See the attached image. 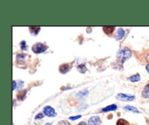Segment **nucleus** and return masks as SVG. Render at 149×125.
<instances>
[{
    "mask_svg": "<svg viewBox=\"0 0 149 125\" xmlns=\"http://www.w3.org/2000/svg\"><path fill=\"white\" fill-rule=\"evenodd\" d=\"M131 55H132V52L130 49L127 47H124L118 52L117 58L120 63L123 64L125 60L130 58Z\"/></svg>",
    "mask_w": 149,
    "mask_h": 125,
    "instance_id": "1",
    "label": "nucleus"
},
{
    "mask_svg": "<svg viewBox=\"0 0 149 125\" xmlns=\"http://www.w3.org/2000/svg\"><path fill=\"white\" fill-rule=\"evenodd\" d=\"M47 49V47L42 43H36L32 47V50H33V52L37 54L45 52Z\"/></svg>",
    "mask_w": 149,
    "mask_h": 125,
    "instance_id": "2",
    "label": "nucleus"
},
{
    "mask_svg": "<svg viewBox=\"0 0 149 125\" xmlns=\"http://www.w3.org/2000/svg\"><path fill=\"white\" fill-rule=\"evenodd\" d=\"M43 111L44 113L49 117H55L57 115L55 109L52 108L51 106H45L43 109Z\"/></svg>",
    "mask_w": 149,
    "mask_h": 125,
    "instance_id": "3",
    "label": "nucleus"
},
{
    "mask_svg": "<svg viewBox=\"0 0 149 125\" xmlns=\"http://www.w3.org/2000/svg\"><path fill=\"white\" fill-rule=\"evenodd\" d=\"M135 98V96L127 95V94H122V93H120V94H119L116 96V99H117V100H122V101H132V100H133Z\"/></svg>",
    "mask_w": 149,
    "mask_h": 125,
    "instance_id": "4",
    "label": "nucleus"
},
{
    "mask_svg": "<svg viewBox=\"0 0 149 125\" xmlns=\"http://www.w3.org/2000/svg\"><path fill=\"white\" fill-rule=\"evenodd\" d=\"M89 125H100V119L98 116H93L88 121Z\"/></svg>",
    "mask_w": 149,
    "mask_h": 125,
    "instance_id": "5",
    "label": "nucleus"
},
{
    "mask_svg": "<svg viewBox=\"0 0 149 125\" xmlns=\"http://www.w3.org/2000/svg\"><path fill=\"white\" fill-rule=\"evenodd\" d=\"M125 31L122 28H118L117 32H116V36H115V39H116V41H119L120 40V39H122V38L124 37V36H125Z\"/></svg>",
    "mask_w": 149,
    "mask_h": 125,
    "instance_id": "6",
    "label": "nucleus"
},
{
    "mask_svg": "<svg viewBox=\"0 0 149 125\" xmlns=\"http://www.w3.org/2000/svg\"><path fill=\"white\" fill-rule=\"evenodd\" d=\"M69 68L70 66L68 64H63V65H61L60 66L59 70L62 74H65V73H67L69 71Z\"/></svg>",
    "mask_w": 149,
    "mask_h": 125,
    "instance_id": "7",
    "label": "nucleus"
},
{
    "mask_svg": "<svg viewBox=\"0 0 149 125\" xmlns=\"http://www.w3.org/2000/svg\"><path fill=\"white\" fill-rule=\"evenodd\" d=\"M114 28H115L114 26H105V27L103 28V31H104L105 33L108 35H109V34H111V33H113Z\"/></svg>",
    "mask_w": 149,
    "mask_h": 125,
    "instance_id": "8",
    "label": "nucleus"
},
{
    "mask_svg": "<svg viewBox=\"0 0 149 125\" xmlns=\"http://www.w3.org/2000/svg\"><path fill=\"white\" fill-rule=\"evenodd\" d=\"M116 109H117V106H116L115 104H113V105H111V106H107V107L104 108H103L102 111L107 112V111H111V110H116Z\"/></svg>",
    "mask_w": 149,
    "mask_h": 125,
    "instance_id": "9",
    "label": "nucleus"
},
{
    "mask_svg": "<svg viewBox=\"0 0 149 125\" xmlns=\"http://www.w3.org/2000/svg\"><path fill=\"white\" fill-rule=\"evenodd\" d=\"M40 27L39 26H36V27H33V26H30L29 27V30L31 32V33H33V34H37L39 33V31H40Z\"/></svg>",
    "mask_w": 149,
    "mask_h": 125,
    "instance_id": "10",
    "label": "nucleus"
},
{
    "mask_svg": "<svg viewBox=\"0 0 149 125\" xmlns=\"http://www.w3.org/2000/svg\"><path fill=\"white\" fill-rule=\"evenodd\" d=\"M148 92H149V84H147V85L145 87V88H144L143 91L142 92V96L143 97H145V98H146V97H148Z\"/></svg>",
    "mask_w": 149,
    "mask_h": 125,
    "instance_id": "11",
    "label": "nucleus"
},
{
    "mask_svg": "<svg viewBox=\"0 0 149 125\" xmlns=\"http://www.w3.org/2000/svg\"><path fill=\"white\" fill-rule=\"evenodd\" d=\"M124 109H125V110H128V111H132V112H135V113H139V111H138V110L136 108L132 107V106H126V107H125V108Z\"/></svg>",
    "mask_w": 149,
    "mask_h": 125,
    "instance_id": "12",
    "label": "nucleus"
},
{
    "mask_svg": "<svg viewBox=\"0 0 149 125\" xmlns=\"http://www.w3.org/2000/svg\"><path fill=\"white\" fill-rule=\"evenodd\" d=\"M116 125H129V123L123 119H120L116 122Z\"/></svg>",
    "mask_w": 149,
    "mask_h": 125,
    "instance_id": "13",
    "label": "nucleus"
},
{
    "mask_svg": "<svg viewBox=\"0 0 149 125\" xmlns=\"http://www.w3.org/2000/svg\"><path fill=\"white\" fill-rule=\"evenodd\" d=\"M77 69H78V71H79V72L82 73V74H84V73L86 72V71H87V68H86V66L84 65H79L78 66V68H77Z\"/></svg>",
    "mask_w": 149,
    "mask_h": 125,
    "instance_id": "14",
    "label": "nucleus"
},
{
    "mask_svg": "<svg viewBox=\"0 0 149 125\" xmlns=\"http://www.w3.org/2000/svg\"><path fill=\"white\" fill-rule=\"evenodd\" d=\"M26 90H23V91L20 92L17 95V98H18L19 100H23V97H24L25 95H26Z\"/></svg>",
    "mask_w": 149,
    "mask_h": 125,
    "instance_id": "15",
    "label": "nucleus"
},
{
    "mask_svg": "<svg viewBox=\"0 0 149 125\" xmlns=\"http://www.w3.org/2000/svg\"><path fill=\"white\" fill-rule=\"evenodd\" d=\"M140 78H141L140 76L138 75V74H136V75H134L132 76H131L130 78V79L132 82H135V81H139Z\"/></svg>",
    "mask_w": 149,
    "mask_h": 125,
    "instance_id": "16",
    "label": "nucleus"
},
{
    "mask_svg": "<svg viewBox=\"0 0 149 125\" xmlns=\"http://www.w3.org/2000/svg\"><path fill=\"white\" fill-rule=\"evenodd\" d=\"M87 94H88V91H87V90H83V91L79 92L77 94V96H79H79H81V97H82V96L87 95Z\"/></svg>",
    "mask_w": 149,
    "mask_h": 125,
    "instance_id": "17",
    "label": "nucleus"
},
{
    "mask_svg": "<svg viewBox=\"0 0 149 125\" xmlns=\"http://www.w3.org/2000/svg\"><path fill=\"white\" fill-rule=\"evenodd\" d=\"M58 125H71V124H70L68 121L63 120V121H61V122L58 123Z\"/></svg>",
    "mask_w": 149,
    "mask_h": 125,
    "instance_id": "18",
    "label": "nucleus"
},
{
    "mask_svg": "<svg viewBox=\"0 0 149 125\" xmlns=\"http://www.w3.org/2000/svg\"><path fill=\"white\" fill-rule=\"evenodd\" d=\"M81 115H79V116H71V117H69V119H71V120L74 121V120H77V119H79V118H81Z\"/></svg>",
    "mask_w": 149,
    "mask_h": 125,
    "instance_id": "19",
    "label": "nucleus"
},
{
    "mask_svg": "<svg viewBox=\"0 0 149 125\" xmlns=\"http://www.w3.org/2000/svg\"><path fill=\"white\" fill-rule=\"evenodd\" d=\"M20 45H21V49L26 50V42H25V41H23V42L20 43Z\"/></svg>",
    "mask_w": 149,
    "mask_h": 125,
    "instance_id": "20",
    "label": "nucleus"
},
{
    "mask_svg": "<svg viewBox=\"0 0 149 125\" xmlns=\"http://www.w3.org/2000/svg\"><path fill=\"white\" fill-rule=\"evenodd\" d=\"M44 117V115L42 114V113H39V114H37L36 116V117H35V119H41V118H43Z\"/></svg>",
    "mask_w": 149,
    "mask_h": 125,
    "instance_id": "21",
    "label": "nucleus"
},
{
    "mask_svg": "<svg viewBox=\"0 0 149 125\" xmlns=\"http://www.w3.org/2000/svg\"><path fill=\"white\" fill-rule=\"evenodd\" d=\"M13 90H14L15 89V87H16V82H15V81H13Z\"/></svg>",
    "mask_w": 149,
    "mask_h": 125,
    "instance_id": "22",
    "label": "nucleus"
},
{
    "mask_svg": "<svg viewBox=\"0 0 149 125\" xmlns=\"http://www.w3.org/2000/svg\"><path fill=\"white\" fill-rule=\"evenodd\" d=\"M78 125H87V124L84 122H80Z\"/></svg>",
    "mask_w": 149,
    "mask_h": 125,
    "instance_id": "23",
    "label": "nucleus"
},
{
    "mask_svg": "<svg viewBox=\"0 0 149 125\" xmlns=\"http://www.w3.org/2000/svg\"><path fill=\"white\" fill-rule=\"evenodd\" d=\"M146 70H147V71H148V73L149 74V64H148V65H147V66H146Z\"/></svg>",
    "mask_w": 149,
    "mask_h": 125,
    "instance_id": "24",
    "label": "nucleus"
},
{
    "mask_svg": "<svg viewBox=\"0 0 149 125\" xmlns=\"http://www.w3.org/2000/svg\"><path fill=\"white\" fill-rule=\"evenodd\" d=\"M146 60H147V62L149 63V54L147 55V57H146Z\"/></svg>",
    "mask_w": 149,
    "mask_h": 125,
    "instance_id": "25",
    "label": "nucleus"
},
{
    "mask_svg": "<svg viewBox=\"0 0 149 125\" xmlns=\"http://www.w3.org/2000/svg\"><path fill=\"white\" fill-rule=\"evenodd\" d=\"M45 125H51V124L48 123V124H45Z\"/></svg>",
    "mask_w": 149,
    "mask_h": 125,
    "instance_id": "26",
    "label": "nucleus"
}]
</instances>
